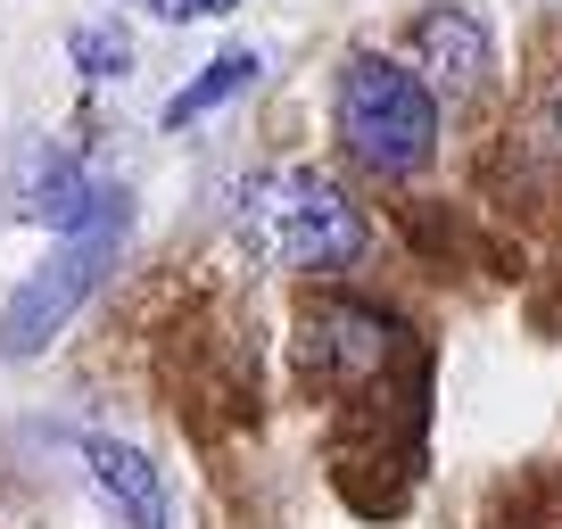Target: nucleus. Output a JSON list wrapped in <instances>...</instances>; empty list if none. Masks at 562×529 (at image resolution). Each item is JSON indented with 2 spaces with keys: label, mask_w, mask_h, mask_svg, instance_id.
<instances>
[{
  "label": "nucleus",
  "mask_w": 562,
  "mask_h": 529,
  "mask_svg": "<svg viewBox=\"0 0 562 529\" xmlns=\"http://www.w3.org/2000/svg\"><path fill=\"white\" fill-rule=\"evenodd\" d=\"M414 58L439 91H480V75H488V25L472 9H430L414 25Z\"/></svg>",
  "instance_id": "nucleus-4"
},
{
  "label": "nucleus",
  "mask_w": 562,
  "mask_h": 529,
  "mask_svg": "<svg viewBox=\"0 0 562 529\" xmlns=\"http://www.w3.org/2000/svg\"><path fill=\"white\" fill-rule=\"evenodd\" d=\"M149 9H158V18H224V9H232V0H149Z\"/></svg>",
  "instance_id": "nucleus-8"
},
{
  "label": "nucleus",
  "mask_w": 562,
  "mask_h": 529,
  "mask_svg": "<svg viewBox=\"0 0 562 529\" xmlns=\"http://www.w3.org/2000/svg\"><path fill=\"white\" fill-rule=\"evenodd\" d=\"M75 67H83L91 83H108V75L133 67V42H124L116 25H83V34H75Z\"/></svg>",
  "instance_id": "nucleus-7"
},
{
  "label": "nucleus",
  "mask_w": 562,
  "mask_h": 529,
  "mask_svg": "<svg viewBox=\"0 0 562 529\" xmlns=\"http://www.w3.org/2000/svg\"><path fill=\"white\" fill-rule=\"evenodd\" d=\"M339 142H348L372 175H414V166H430L439 108L422 91V75L389 67V58H356V67L339 75Z\"/></svg>",
  "instance_id": "nucleus-1"
},
{
  "label": "nucleus",
  "mask_w": 562,
  "mask_h": 529,
  "mask_svg": "<svg viewBox=\"0 0 562 529\" xmlns=\"http://www.w3.org/2000/svg\"><path fill=\"white\" fill-rule=\"evenodd\" d=\"M257 240L273 248L290 273H331V264H348L356 248H364V215L348 207V191L323 175H273L257 191Z\"/></svg>",
  "instance_id": "nucleus-2"
},
{
  "label": "nucleus",
  "mask_w": 562,
  "mask_h": 529,
  "mask_svg": "<svg viewBox=\"0 0 562 529\" xmlns=\"http://www.w3.org/2000/svg\"><path fill=\"white\" fill-rule=\"evenodd\" d=\"M83 463H91V480H100V496L124 513L133 529H175L166 521V472L140 447H124V439H91L83 447Z\"/></svg>",
  "instance_id": "nucleus-5"
},
{
  "label": "nucleus",
  "mask_w": 562,
  "mask_h": 529,
  "mask_svg": "<svg viewBox=\"0 0 562 529\" xmlns=\"http://www.w3.org/2000/svg\"><path fill=\"white\" fill-rule=\"evenodd\" d=\"M124 232H83V240H67L50 264H42L34 282L9 299V315H0V356H42L58 331H67V315L91 299V282H100V264L116 257Z\"/></svg>",
  "instance_id": "nucleus-3"
},
{
  "label": "nucleus",
  "mask_w": 562,
  "mask_h": 529,
  "mask_svg": "<svg viewBox=\"0 0 562 529\" xmlns=\"http://www.w3.org/2000/svg\"><path fill=\"white\" fill-rule=\"evenodd\" d=\"M248 83H257V50H224L215 67H199V83H191V91H175V100H166V124L207 116V108H224L232 91H248Z\"/></svg>",
  "instance_id": "nucleus-6"
}]
</instances>
